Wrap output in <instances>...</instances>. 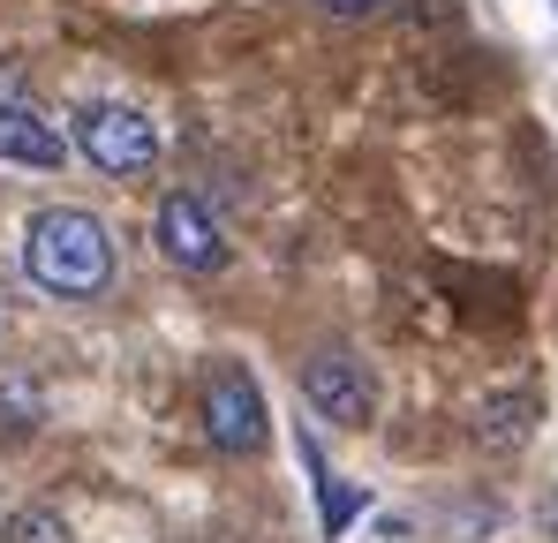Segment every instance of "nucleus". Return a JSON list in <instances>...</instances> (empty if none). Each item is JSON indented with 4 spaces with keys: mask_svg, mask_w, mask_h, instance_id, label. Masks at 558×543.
<instances>
[{
    "mask_svg": "<svg viewBox=\"0 0 558 543\" xmlns=\"http://www.w3.org/2000/svg\"><path fill=\"white\" fill-rule=\"evenodd\" d=\"M529 415H536V400H529V393H506V400H490V408L475 415V431H483L490 446H521V438H529Z\"/></svg>",
    "mask_w": 558,
    "mask_h": 543,
    "instance_id": "1a4fd4ad",
    "label": "nucleus"
},
{
    "mask_svg": "<svg viewBox=\"0 0 558 543\" xmlns=\"http://www.w3.org/2000/svg\"><path fill=\"white\" fill-rule=\"evenodd\" d=\"M38 423H46V400L31 393V385H0V446H23V438H38Z\"/></svg>",
    "mask_w": 558,
    "mask_h": 543,
    "instance_id": "6e6552de",
    "label": "nucleus"
},
{
    "mask_svg": "<svg viewBox=\"0 0 558 543\" xmlns=\"http://www.w3.org/2000/svg\"><path fill=\"white\" fill-rule=\"evenodd\" d=\"M69 159L61 129L46 121V106L31 98V84L15 69H0V167H31V174H53Z\"/></svg>",
    "mask_w": 558,
    "mask_h": 543,
    "instance_id": "39448f33",
    "label": "nucleus"
},
{
    "mask_svg": "<svg viewBox=\"0 0 558 543\" xmlns=\"http://www.w3.org/2000/svg\"><path fill=\"white\" fill-rule=\"evenodd\" d=\"M325 15H340V23H363V15H385L392 0H317Z\"/></svg>",
    "mask_w": 558,
    "mask_h": 543,
    "instance_id": "9b49d317",
    "label": "nucleus"
},
{
    "mask_svg": "<svg viewBox=\"0 0 558 543\" xmlns=\"http://www.w3.org/2000/svg\"><path fill=\"white\" fill-rule=\"evenodd\" d=\"M151 242H159L167 265H182V272H219L227 265V234H219V219L204 212V196H189V189H167V196H159Z\"/></svg>",
    "mask_w": 558,
    "mask_h": 543,
    "instance_id": "423d86ee",
    "label": "nucleus"
},
{
    "mask_svg": "<svg viewBox=\"0 0 558 543\" xmlns=\"http://www.w3.org/2000/svg\"><path fill=\"white\" fill-rule=\"evenodd\" d=\"M544 529H551V536H558V491H551V498H544Z\"/></svg>",
    "mask_w": 558,
    "mask_h": 543,
    "instance_id": "f8f14e48",
    "label": "nucleus"
},
{
    "mask_svg": "<svg viewBox=\"0 0 558 543\" xmlns=\"http://www.w3.org/2000/svg\"><path fill=\"white\" fill-rule=\"evenodd\" d=\"M302 400H310L325 423H340V431H363V423L377 415L371 362L348 355V348H317V355L302 362Z\"/></svg>",
    "mask_w": 558,
    "mask_h": 543,
    "instance_id": "20e7f679",
    "label": "nucleus"
},
{
    "mask_svg": "<svg viewBox=\"0 0 558 543\" xmlns=\"http://www.w3.org/2000/svg\"><path fill=\"white\" fill-rule=\"evenodd\" d=\"M0 543H76V529L53 506H23V514H8V536Z\"/></svg>",
    "mask_w": 558,
    "mask_h": 543,
    "instance_id": "9d476101",
    "label": "nucleus"
},
{
    "mask_svg": "<svg viewBox=\"0 0 558 543\" xmlns=\"http://www.w3.org/2000/svg\"><path fill=\"white\" fill-rule=\"evenodd\" d=\"M204 438L219 452H265V438H272L265 385H257L242 362H219V370L204 377Z\"/></svg>",
    "mask_w": 558,
    "mask_h": 543,
    "instance_id": "f03ea898",
    "label": "nucleus"
},
{
    "mask_svg": "<svg viewBox=\"0 0 558 543\" xmlns=\"http://www.w3.org/2000/svg\"><path fill=\"white\" fill-rule=\"evenodd\" d=\"M302 460H310V475H317V498H325V529H348V521L363 514L355 483H340V475L325 468V452H317V438H302Z\"/></svg>",
    "mask_w": 558,
    "mask_h": 543,
    "instance_id": "0eeeda50",
    "label": "nucleus"
},
{
    "mask_svg": "<svg viewBox=\"0 0 558 543\" xmlns=\"http://www.w3.org/2000/svg\"><path fill=\"white\" fill-rule=\"evenodd\" d=\"M23 272L46 294H61V302L106 294V279H113V234H106V219L84 212V204L31 212V227H23Z\"/></svg>",
    "mask_w": 558,
    "mask_h": 543,
    "instance_id": "f257e3e1",
    "label": "nucleus"
},
{
    "mask_svg": "<svg viewBox=\"0 0 558 543\" xmlns=\"http://www.w3.org/2000/svg\"><path fill=\"white\" fill-rule=\"evenodd\" d=\"M76 152L92 159L98 174H144V167L159 159V129H151L136 106L92 98V106H76Z\"/></svg>",
    "mask_w": 558,
    "mask_h": 543,
    "instance_id": "7ed1b4c3",
    "label": "nucleus"
}]
</instances>
